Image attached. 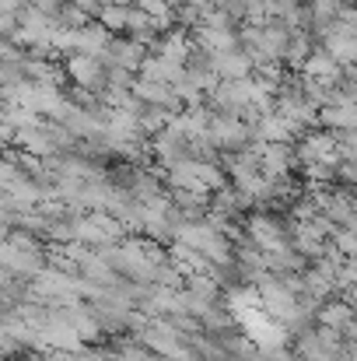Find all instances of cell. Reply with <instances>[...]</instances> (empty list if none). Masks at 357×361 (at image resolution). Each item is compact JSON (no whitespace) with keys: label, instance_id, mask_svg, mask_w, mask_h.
<instances>
[{"label":"cell","instance_id":"9","mask_svg":"<svg viewBox=\"0 0 357 361\" xmlns=\"http://www.w3.org/2000/svg\"><path fill=\"white\" fill-rule=\"evenodd\" d=\"M259 169L270 179H291L298 169L294 144H259Z\"/></svg>","mask_w":357,"mask_h":361},{"label":"cell","instance_id":"10","mask_svg":"<svg viewBox=\"0 0 357 361\" xmlns=\"http://www.w3.org/2000/svg\"><path fill=\"white\" fill-rule=\"evenodd\" d=\"M109 42H113V32L102 28L99 21H88V25H81V28L74 32V53H81V56L102 60L106 49H109Z\"/></svg>","mask_w":357,"mask_h":361},{"label":"cell","instance_id":"5","mask_svg":"<svg viewBox=\"0 0 357 361\" xmlns=\"http://www.w3.org/2000/svg\"><path fill=\"white\" fill-rule=\"evenodd\" d=\"M294 154H298V169L322 165V161H340L337 158V133L315 126V130H308L294 140Z\"/></svg>","mask_w":357,"mask_h":361},{"label":"cell","instance_id":"2","mask_svg":"<svg viewBox=\"0 0 357 361\" xmlns=\"http://www.w3.org/2000/svg\"><path fill=\"white\" fill-rule=\"evenodd\" d=\"M242 239L259 252H273L291 245V218H277L273 211H249L242 218Z\"/></svg>","mask_w":357,"mask_h":361},{"label":"cell","instance_id":"6","mask_svg":"<svg viewBox=\"0 0 357 361\" xmlns=\"http://www.w3.org/2000/svg\"><path fill=\"white\" fill-rule=\"evenodd\" d=\"M151 154H154V161H158L161 169H172L175 161H186V158H189V140L182 137V130H179L175 123L168 120V126H165L161 133L151 137Z\"/></svg>","mask_w":357,"mask_h":361},{"label":"cell","instance_id":"18","mask_svg":"<svg viewBox=\"0 0 357 361\" xmlns=\"http://www.w3.org/2000/svg\"><path fill=\"white\" fill-rule=\"evenodd\" d=\"M203 361H225V358H203Z\"/></svg>","mask_w":357,"mask_h":361},{"label":"cell","instance_id":"7","mask_svg":"<svg viewBox=\"0 0 357 361\" xmlns=\"http://www.w3.org/2000/svg\"><path fill=\"white\" fill-rule=\"evenodd\" d=\"M147 53H151V49L140 46L137 39H130V35H113V42H109L102 63H106V67H123V71H130V74H140Z\"/></svg>","mask_w":357,"mask_h":361},{"label":"cell","instance_id":"17","mask_svg":"<svg viewBox=\"0 0 357 361\" xmlns=\"http://www.w3.org/2000/svg\"><path fill=\"white\" fill-rule=\"evenodd\" d=\"M14 35H18V14L0 11V39H14Z\"/></svg>","mask_w":357,"mask_h":361},{"label":"cell","instance_id":"11","mask_svg":"<svg viewBox=\"0 0 357 361\" xmlns=\"http://www.w3.org/2000/svg\"><path fill=\"white\" fill-rule=\"evenodd\" d=\"M252 71H256V67H252V60L245 56L242 46L214 56V74H218V81H245V78H252Z\"/></svg>","mask_w":357,"mask_h":361},{"label":"cell","instance_id":"3","mask_svg":"<svg viewBox=\"0 0 357 361\" xmlns=\"http://www.w3.org/2000/svg\"><path fill=\"white\" fill-rule=\"evenodd\" d=\"M63 78H70V88H81L88 95H99L109 88V74H106V63L95 60V56H81V53H70L63 56Z\"/></svg>","mask_w":357,"mask_h":361},{"label":"cell","instance_id":"16","mask_svg":"<svg viewBox=\"0 0 357 361\" xmlns=\"http://www.w3.org/2000/svg\"><path fill=\"white\" fill-rule=\"evenodd\" d=\"M337 158L357 165V130H351V133H337Z\"/></svg>","mask_w":357,"mask_h":361},{"label":"cell","instance_id":"12","mask_svg":"<svg viewBox=\"0 0 357 361\" xmlns=\"http://www.w3.org/2000/svg\"><path fill=\"white\" fill-rule=\"evenodd\" d=\"M315 319H319V326H326V330L347 334V326L357 319V309L354 305H347L344 298H330V302H322V305H319Z\"/></svg>","mask_w":357,"mask_h":361},{"label":"cell","instance_id":"4","mask_svg":"<svg viewBox=\"0 0 357 361\" xmlns=\"http://www.w3.org/2000/svg\"><path fill=\"white\" fill-rule=\"evenodd\" d=\"M207 137H211V147L218 154H238V151H245V147L256 144L249 123L235 120V116H218V113H214V120L207 126Z\"/></svg>","mask_w":357,"mask_h":361},{"label":"cell","instance_id":"15","mask_svg":"<svg viewBox=\"0 0 357 361\" xmlns=\"http://www.w3.org/2000/svg\"><path fill=\"white\" fill-rule=\"evenodd\" d=\"M344 102L357 106V67H340V74H337V81H333V99H330V106H344Z\"/></svg>","mask_w":357,"mask_h":361},{"label":"cell","instance_id":"1","mask_svg":"<svg viewBox=\"0 0 357 361\" xmlns=\"http://www.w3.org/2000/svg\"><path fill=\"white\" fill-rule=\"evenodd\" d=\"M165 186L182 190V193H196V197H214L218 190L228 186V176H225L221 161L186 158V161H175L172 169H165Z\"/></svg>","mask_w":357,"mask_h":361},{"label":"cell","instance_id":"13","mask_svg":"<svg viewBox=\"0 0 357 361\" xmlns=\"http://www.w3.org/2000/svg\"><path fill=\"white\" fill-rule=\"evenodd\" d=\"M319 126L330 130V133H351V130H357V106L344 102V106L319 109Z\"/></svg>","mask_w":357,"mask_h":361},{"label":"cell","instance_id":"14","mask_svg":"<svg viewBox=\"0 0 357 361\" xmlns=\"http://www.w3.org/2000/svg\"><path fill=\"white\" fill-rule=\"evenodd\" d=\"M301 74H305V78H315V81H326V85H333V81H337V74H340V67L333 63V56H330L322 46H315V49L308 53V60H305Z\"/></svg>","mask_w":357,"mask_h":361},{"label":"cell","instance_id":"8","mask_svg":"<svg viewBox=\"0 0 357 361\" xmlns=\"http://www.w3.org/2000/svg\"><path fill=\"white\" fill-rule=\"evenodd\" d=\"M319 46L333 56L337 67H357V32L354 28H347V25L337 21V25L319 39Z\"/></svg>","mask_w":357,"mask_h":361}]
</instances>
